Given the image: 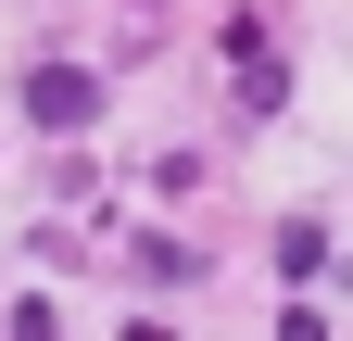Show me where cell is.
Instances as JSON below:
<instances>
[{
    "label": "cell",
    "mask_w": 353,
    "mask_h": 341,
    "mask_svg": "<svg viewBox=\"0 0 353 341\" xmlns=\"http://www.w3.org/2000/svg\"><path fill=\"white\" fill-rule=\"evenodd\" d=\"M26 114L51 126V139H76V126H101V76H88V64H38L26 76Z\"/></svg>",
    "instance_id": "obj_1"
},
{
    "label": "cell",
    "mask_w": 353,
    "mask_h": 341,
    "mask_svg": "<svg viewBox=\"0 0 353 341\" xmlns=\"http://www.w3.org/2000/svg\"><path fill=\"white\" fill-rule=\"evenodd\" d=\"M316 266H328V228L290 215V228H278V278H316Z\"/></svg>",
    "instance_id": "obj_2"
}]
</instances>
